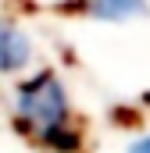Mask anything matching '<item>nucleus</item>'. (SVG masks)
Instances as JSON below:
<instances>
[{
  "instance_id": "f03ea898",
  "label": "nucleus",
  "mask_w": 150,
  "mask_h": 153,
  "mask_svg": "<svg viewBox=\"0 0 150 153\" xmlns=\"http://www.w3.org/2000/svg\"><path fill=\"white\" fill-rule=\"evenodd\" d=\"M32 36L7 14H0V75H18L32 64Z\"/></svg>"
},
{
  "instance_id": "7ed1b4c3",
  "label": "nucleus",
  "mask_w": 150,
  "mask_h": 153,
  "mask_svg": "<svg viewBox=\"0 0 150 153\" xmlns=\"http://www.w3.org/2000/svg\"><path fill=\"white\" fill-rule=\"evenodd\" d=\"M86 11H89V18H97V22L125 25V22L147 18L150 14V0H89Z\"/></svg>"
},
{
  "instance_id": "20e7f679",
  "label": "nucleus",
  "mask_w": 150,
  "mask_h": 153,
  "mask_svg": "<svg viewBox=\"0 0 150 153\" xmlns=\"http://www.w3.org/2000/svg\"><path fill=\"white\" fill-rule=\"evenodd\" d=\"M125 153H150V132L136 135V139L129 143V150H125Z\"/></svg>"
},
{
  "instance_id": "f257e3e1",
  "label": "nucleus",
  "mask_w": 150,
  "mask_h": 153,
  "mask_svg": "<svg viewBox=\"0 0 150 153\" xmlns=\"http://www.w3.org/2000/svg\"><path fill=\"white\" fill-rule=\"evenodd\" d=\"M14 117L25 132H32L43 146L68 153L79 146V135L72 128V100L68 85L61 82L57 71L43 68L29 75L14 89Z\"/></svg>"
}]
</instances>
